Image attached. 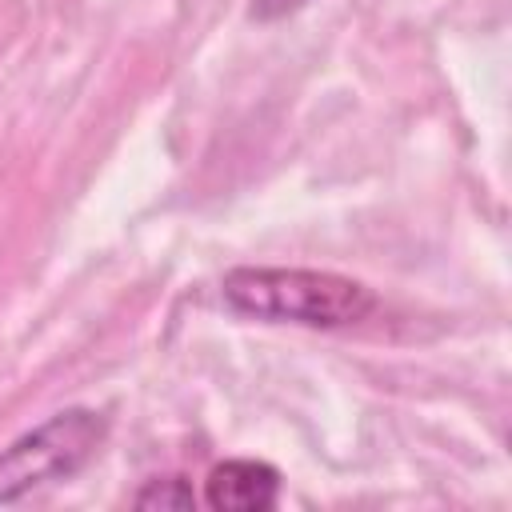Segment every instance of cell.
<instances>
[{
	"label": "cell",
	"instance_id": "obj_1",
	"mask_svg": "<svg viewBox=\"0 0 512 512\" xmlns=\"http://www.w3.org/2000/svg\"><path fill=\"white\" fill-rule=\"evenodd\" d=\"M220 296L248 320L300 328H352L376 312V292L364 280L324 268H232L220 280Z\"/></svg>",
	"mask_w": 512,
	"mask_h": 512
},
{
	"label": "cell",
	"instance_id": "obj_2",
	"mask_svg": "<svg viewBox=\"0 0 512 512\" xmlns=\"http://www.w3.org/2000/svg\"><path fill=\"white\" fill-rule=\"evenodd\" d=\"M108 420L92 408H64L0 448V504L72 480L104 444Z\"/></svg>",
	"mask_w": 512,
	"mask_h": 512
},
{
	"label": "cell",
	"instance_id": "obj_3",
	"mask_svg": "<svg viewBox=\"0 0 512 512\" xmlns=\"http://www.w3.org/2000/svg\"><path fill=\"white\" fill-rule=\"evenodd\" d=\"M280 500V472L268 460H220L204 476V504L212 512H268Z\"/></svg>",
	"mask_w": 512,
	"mask_h": 512
},
{
	"label": "cell",
	"instance_id": "obj_4",
	"mask_svg": "<svg viewBox=\"0 0 512 512\" xmlns=\"http://www.w3.org/2000/svg\"><path fill=\"white\" fill-rule=\"evenodd\" d=\"M136 508H172V512H184V508H196V492L184 476H160V480H148L136 496H132Z\"/></svg>",
	"mask_w": 512,
	"mask_h": 512
},
{
	"label": "cell",
	"instance_id": "obj_5",
	"mask_svg": "<svg viewBox=\"0 0 512 512\" xmlns=\"http://www.w3.org/2000/svg\"><path fill=\"white\" fill-rule=\"evenodd\" d=\"M308 0H252V20H284L292 12H300Z\"/></svg>",
	"mask_w": 512,
	"mask_h": 512
}]
</instances>
